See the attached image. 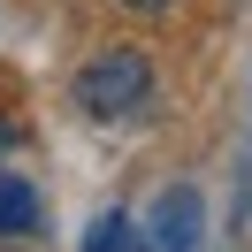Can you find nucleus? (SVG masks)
<instances>
[{
  "mask_svg": "<svg viewBox=\"0 0 252 252\" xmlns=\"http://www.w3.org/2000/svg\"><path fill=\"white\" fill-rule=\"evenodd\" d=\"M84 252H145V237L130 229V214H99L92 237H84Z\"/></svg>",
  "mask_w": 252,
  "mask_h": 252,
  "instance_id": "20e7f679",
  "label": "nucleus"
},
{
  "mask_svg": "<svg viewBox=\"0 0 252 252\" xmlns=\"http://www.w3.org/2000/svg\"><path fill=\"white\" fill-rule=\"evenodd\" d=\"M145 99H153V62H145L138 46H107V54H92V62L77 69V107L99 115V123H123Z\"/></svg>",
  "mask_w": 252,
  "mask_h": 252,
  "instance_id": "f257e3e1",
  "label": "nucleus"
},
{
  "mask_svg": "<svg viewBox=\"0 0 252 252\" xmlns=\"http://www.w3.org/2000/svg\"><path fill=\"white\" fill-rule=\"evenodd\" d=\"M123 8H138V16H160V8H168V0H123Z\"/></svg>",
  "mask_w": 252,
  "mask_h": 252,
  "instance_id": "39448f33",
  "label": "nucleus"
},
{
  "mask_svg": "<svg viewBox=\"0 0 252 252\" xmlns=\"http://www.w3.org/2000/svg\"><path fill=\"white\" fill-rule=\"evenodd\" d=\"M199 245H206V206H199V191H191V184L160 191L153 229H145V252H199Z\"/></svg>",
  "mask_w": 252,
  "mask_h": 252,
  "instance_id": "f03ea898",
  "label": "nucleus"
},
{
  "mask_svg": "<svg viewBox=\"0 0 252 252\" xmlns=\"http://www.w3.org/2000/svg\"><path fill=\"white\" fill-rule=\"evenodd\" d=\"M38 221V199H31V184L23 176H0V237H23Z\"/></svg>",
  "mask_w": 252,
  "mask_h": 252,
  "instance_id": "7ed1b4c3",
  "label": "nucleus"
}]
</instances>
